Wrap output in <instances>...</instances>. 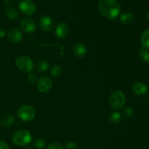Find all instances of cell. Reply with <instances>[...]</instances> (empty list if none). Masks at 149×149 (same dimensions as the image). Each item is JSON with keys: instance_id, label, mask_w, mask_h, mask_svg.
I'll use <instances>...</instances> for the list:
<instances>
[{"instance_id": "cell-1", "label": "cell", "mask_w": 149, "mask_h": 149, "mask_svg": "<svg viewBox=\"0 0 149 149\" xmlns=\"http://www.w3.org/2000/svg\"><path fill=\"white\" fill-rule=\"evenodd\" d=\"M100 13L108 19L116 18L121 12V4L117 0H100L98 4Z\"/></svg>"}, {"instance_id": "cell-2", "label": "cell", "mask_w": 149, "mask_h": 149, "mask_svg": "<svg viewBox=\"0 0 149 149\" xmlns=\"http://www.w3.org/2000/svg\"><path fill=\"white\" fill-rule=\"evenodd\" d=\"M126 103V97L124 93L120 90L113 91L109 97V104L112 109L119 110L125 106Z\"/></svg>"}, {"instance_id": "cell-3", "label": "cell", "mask_w": 149, "mask_h": 149, "mask_svg": "<svg viewBox=\"0 0 149 149\" xmlns=\"http://www.w3.org/2000/svg\"><path fill=\"white\" fill-rule=\"evenodd\" d=\"M32 140V135L26 130H20L15 132L13 135V142L19 146H25L30 143Z\"/></svg>"}, {"instance_id": "cell-4", "label": "cell", "mask_w": 149, "mask_h": 149, "mask_svg": "<svg viewBox=\"0 0 149 149\" xmlns=\"http://www.w3.org/2000/svg\"><path fill=\"white\" fill-rule=\"evenodd\" d=\"M15 65L20 71L31 73L33 68L32 59L26 55H20L15 60Z\"/></svg>"}, {"instance_id": "cell-5", "label": "cell", "mask_w": 149, "mask_h": 149, "mask_svg": "<svg viewBox=\"0 0 149 149\" xmlns=\"http://www.w3.org/2000/svg\"><path fill=\"white\" fill-rule=\"evenodd\" d=\"M36 111L33 107L29 105H23L20 106L17 111V116L20 120L29 122L34 119Z\"/></svg>"}, {"instance_id": "cell-6", "label": "cell", "mask_w": 149, "mask_h": 149, "mask_svg": "<svg viewBox=\"0 0 149 149\" xmlns=\"http://www.w3.org/2000/svg\"><path fill=\"white\" fill-rule=\"evenodd\" d=\"M19 9L23 15L30 16L36 12V5L31 0H23L19 4Z\"/></svg>"}, {"instance_id": "cell-7", "label": "cell", "mask_w": 149, "mask_h": 149, "mask_svg": "<svg viewBox=\"0 0 149 149\" xmlns=\"http://www.w3.org/2000/svg\"><path fill=\"white\" fill-rule=\"evenodd\" d=\"M36 87L39 93H47L52 89V81L49 77H42L39 79L36 83Z\"/></svg>"}, {"instance_id": "cell-8", "label": "cell", "mask_w": 149, "mask_h": 149, "mask_svg": "<svg viewBox=\"0 0 149 149\" xmlns=\"http://www.w3.org/2000/svg\"><path fill=\"white\" fill-rule=\"evenodd\" d=\"M20 28L26 33H31L36 31V24L33 20L31 18H24L20 23Z\"/></svg>"}, {"instance_id": "cell-9", "label": "cell", "mask_w": 149, "mask_h": 149, "mask_svg": "<svg viewBox=\"0 0 149 149\" xmlns=\"http://www.w3.org/2000/svg\"><path fill=\"white\" fill-rule=\"evenodd\" d=\"M69 33V29L68 25L64 22H60L55 28V35L61 39H65Z\"/></svg>"}, {"instance_id": "cell-10", "label": "cell", "mask_w": 149, "mask_h": 149, "mask_svg": "<svg viewBox=\"0 0 149 149\" xmlns=\"http://www.w3.org/2000/svg\"><path fill=\"white\" fill-rule=\"evenodd\" d=\"M39 26L44 31H50L53 27V20L49 16L44 15L39 20Z\"/></svg>"}, {"instance_id": "cell-11", "label": "cell", "mask_w": 149, "mask_h": 149, "mask_svg": "<svg viewBox=\"0 0 149 149\" xmlns=\"http://www.w3.org/2000/svg\"><path fill=\"white\" fill-rule=\"evenodd\" d=\"M7 36H8V39L10 42L15 44L20 42L23 38V34L20 29L14 28L9 31Z\"/></svg>"}, {"instance_id": "cell-12", "label": "cell", "mask_w": 149, "mask_h": 149, "mask_svg": "<svg viewBox=\"0 0 149 149\" xmlns=\"http://www.w3.org/2000/svg\"><path fill=\"white\" fill-rule=\"evenodd\" d=\"M74 53L77 58H82L87 54V48L86 46L82 43H77L74 45L73 47Z\"/></svg>"}, {"instance_id": "cell-13", "label": "cell", "mask_w": 149, "mask_h": 149, "mask_svg": "<svg viewBox=\"0 0 149 149\" xmlns=\"http://www.w3.org/2000/svg\"><path fill=\"white\" fill-rule=\"evenodd\" d=\"M132 90H133V93L137 95H143L147 93L148 87H147L146 84H144L143 82L138 81L133 85Z\"/></svg>"}, {"instance_id": "cell-14", "label": "cell", "mask_w": 149, "mask_h": 149, "mask_svg": "<svg viewBox=\"0 0 149 149\" xmlns=\"http://www.w3.org/2000/svg\"><path fill=\"white\" fill-rule=\"evenodd\" d=\"M119 20L123 24H130L134 20V15L132 13L127 12L122 13L119 17Z\"/></svg>"}, {"instance_id": "cell-15", "label": "cell", "mask_w": 149, "mask_h": 149, "mask_svg": "<svg viewBox=\"0 0 149 149\" xmlns=\"http://www.w3.org/2000/svg\"><path fill=\"white\" fill-rule=\"evenodd\" d=\"M15 119L12 115L10 114H7V115H4L0 119V124L2 125L3 127H10L14 123Z\"/></svg>"}, {"instance_id": "cell-16", "label": "cell", "mask_w": 149, "mask_h": 149, "mask_svg": "<svg viewBox=\"0 0 149 149\" xmlns=\"http://www.w3.org/2000/svg\"><path fill=\"white\" fill-rule=\"evenodd\" d=\"M6 16L7 17V18L10 19L12 20H16L19 17L18 12L17 11L16 9H15L14 7H8V8L5 11Z\"/></svg>"}, {"instance_id": "cell-17", "label": "cell", "mask_w": 149, "mask_h": 149, "mask_svg": "<svg viewBox=\"0 0 149 149\" xmlns=\"http://www.w3.org/2000/svg\"><path fill=\"white\" fill-rule=\"evenodd\" d=\"M141 42L143 47L149 49V29L144 31L141 36Z\"/></svg>"}, {"instance_id": "cell-18", "label": "cell", "mask_w": 149, "mask_h": 149, "mask_svg": "<svg viewBox=\"0 0 149 149\" xmlns=\"http://www.w3.org/2000/svg\"><path fill=\"white\" fill-rule=\"evenodd\" d=\"M139 58L144 64L149 63V52L148 49L142 47L139 49Z\"/></svg>"}, {"instance_id": "cell-19", "label": "cell", "mask_w": 149, "mask_h": 149, "mask_svg": "<svg viewBox=\"0 0 149 149\" xmlns=\"http://www.w3.org/2000/svg\"><path fill=\"white\" fill-rule=\"evenodd\" d=\"M109 120L113 125H118L120 123L122 120V116L119 112L115 111L111 114L109 117Z\"/></svg>"}, {"instance_id": "cell-20", "label": "cell", "mask_w": 149, "mask_h": 149, "mask_svg": "<svg viewBox=\"0 0 149 149\" xmlns=\"http://www.w3.org/2000/svg\"><path fill=\"white\" fill-rule=\"evenodd\" d=\"M49 68V63L46 60H42L37 64V71L39 73H43L47 71Z\"/></svg>"}, {"instance_id": "cell-21", "label": "cell", "mask_w": 149, "mask_h": 149, "mask_svg": "<svg viewBox=\"0 0 149 149\" xmlns=\"http://www.w3.org/2000/svg\"><path fill=\"white\" fill-rule=\"evenodd\" d=\"M51 75L52 77H58L61 76V74H62V68L60 65H55L54 66H52V69H51Z\"/></svg>"}, {"instance_id": "cell-22", "label": "cell", "mask_w": 149, "mask_h": 149, "mask_svg": "<svg viewBox=\"0 0 149 149\" xmlns=\"http://www.w3.org/2000/svg\"><path fill=\"white\" fill-rule=\"evenodd\" d=\"M33 146L36 149H43L46 146V141L43 138H38L34 141Z\"/></svg>"}, {"instance_id": "cell-23", "label": "cell", "mask_w": 149, "mask_h": 149, "mask_svg": "<svg viewBox=\"0 0 149 149\" xmlns=\"http://www.w3.org/2000/svg\"><path fill=\"white\" fill-rule=\"evenodd\" d=\"M46 149H64L63 146L61 145L60 143L58 142H53L51 143L49 145H48V146L47 147Z\"/></svg>"}, {"instance_id": "cell-24", "label": "cell", "mask_w": 149, "mask_h": 149, "mask_svg": "<svg viewBox=\"0 0 149 149\" xmlns=\"http://www.w3.org/2000/svg\"><path fill=\"white\" fill-rule=\"evenodd\" d=\"M124 114H125V116H126V117L131 118L134 115L133 109L131 107L125 108V110H124Z\"/></svg>"}, {"instance_id": "cell-25", "label": "cell", "mask_w": 149, "mask_h": 149, "mask_svg": "<svg viewBox=\"0 0 149 149\" xmlns=\"http://www.w3.org/2000/svg\"><path fill=\"white\" fill-rule=\"evenodd\" d=\"M65 149H79V146L76 143L70 141L65 144Z\"/></svg>"}, {"instance_id": "cell-26", "label": "cell", "mask_w": 149, "mask_h": 149, "mask_svg": "<svg viewBox=\"0 0 149 149\" xmlns=\"http://www.w3.org/2000/svg\"><path fill=\"white\" fill-rule=\"evenodd\" d=\"M28 80H29L30 83H35L36 80H37V77H36V74L30 73L29 75L28 76Z\"/></svg>"}, {"instance_id": "cell-27", "label": "cell", "mask_w": 149, "mask_h": 149, "mask_svg": "<svg viewBox=\"0 0 149 149\" xmlns=\"http://www.w3.org/2000/svg\"><path fill=\"white\" fill-rule=\"evenodd\" d=\"M0 149H10L8 144L4 141H0Z\"/></svg>"}, {"instance_id": "cell-28", "label": "cell", "mask_w": 149, "mask_h": 149, "mask_svg": "<svg viewBox=\"0 0 149 149\" xmlns=\"http://www.w3.org/2000/svg\"><path fill=\"white\" fill-rule=\"evenodd\" d=\"M4 2L7 4H8V5H12V4H15L17 1V0H4Z\"/></svg>"}, {"instance_id": "cell-29", "label": "cell", "mask_w": 149, "mask_h": 149, "mask_svg": "<svg viewBox=\"0 0 149 149\" xmlns=\"http://www.w3.org/2000/svg\"><path fill=\"white\" fill-rule=\"evenodd\" d=\"M6 35V31L4 29L2 28H0V39H2Z\"/></svg>"}, {"instance_id": "cell-30", "label": "cell", "mask_w": 149, "mask_h": 149, "mask_svg": "<svg viewBox=\"0 0 149 149\" xmlns=\"http://www.w3.org/2000/svg\"><path fill=\"white\" fill-rule=\"evenodd\" d=\"M146 17H147V19H148V20L149 21V13H148V14H147V16H146Z\"/></svg>"}]
</instances>
